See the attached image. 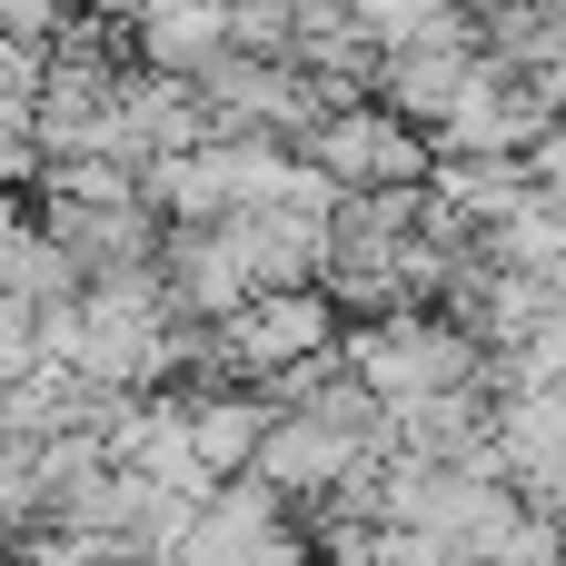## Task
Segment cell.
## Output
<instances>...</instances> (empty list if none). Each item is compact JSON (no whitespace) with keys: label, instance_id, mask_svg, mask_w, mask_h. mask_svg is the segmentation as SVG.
Listing matches in <instances>:
<instances>
[{"label":"cell","instance_id":"6da1fadb","mask_svg":"<svg viewBox=\"0 0 566 566\" xmlns=\"http://www.w3.org/2000/svg\"><path fill=\"white\" fill-rule=\"evenodd\" d=\"M338 199H378V189H428V169H438V149L398 119V109H378V99H348V109H328L318 129H308V149H298Z\"/></svg>","mask_w":566,"mask_h":566},{"label":"cell","instance_id":"7a4b0ae2","mask_svg":"<svg viewBox=\"0 0 566 566\" xmlns=\"http://www.w3.org/2000/svg\"><path fill=\"white\" fill-rule=\"evenodd\" d=\"M179 418H189V468H199V488L219 497V488H239V478L259 468L279 408L249 398V388H179Z\"/></svg>","mask_w":566,"mask_h":566},{"label":"cell","instance_id":"3957f363","mask_svg":"<svg viewBox=\"0 0 566 566\" xmlns=\"http://www.w3.org/2000/svg\"><path fill=\"white\" fill-rule=\"evenodd\" d=\"M129 60H139L149 80L199 90V80L229 60V10H139V20H129Z\"/></svg>","mask_w":566,"mask_h":566}]
</instances>
